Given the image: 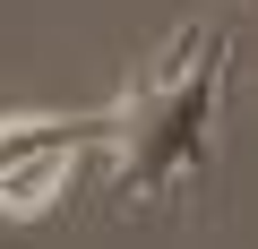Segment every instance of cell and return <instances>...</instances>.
Returning <instances> with one entry per match:
<instances>
[{
    "mask_svg": "<svg viewBox=\"0 0 258 249\" xmlns=\"http://www.w3.org/2000/svg\"><path fill=\"white\" fill-rule=\"evenodd\" d=\"M215 95H224V43L207 26L172 35L155 52V69L129 86V103L112 112V146H120V198H155L172 181H189L207 163V129H215Z\"/></svg>",
    "mask_w": 258,
    "mask_h": 249,
    "instance_id": "1",
    "label": "cell"
},
{
    "mask_svg": "<svg viewBox=\"0 0 258 249\" xmlns=\"http://www.w3.org/2000/svg\"><path fill=\"white\" fill-rule=\"evenodd\" d=\"M78 172V146H43V155H18L0 163V215H43Z\"/></svg>",
    "mask_w": 258,
    "mask_h": 249,
    "instance_id": "2",
    "label": "cell"
}]
</instances>
